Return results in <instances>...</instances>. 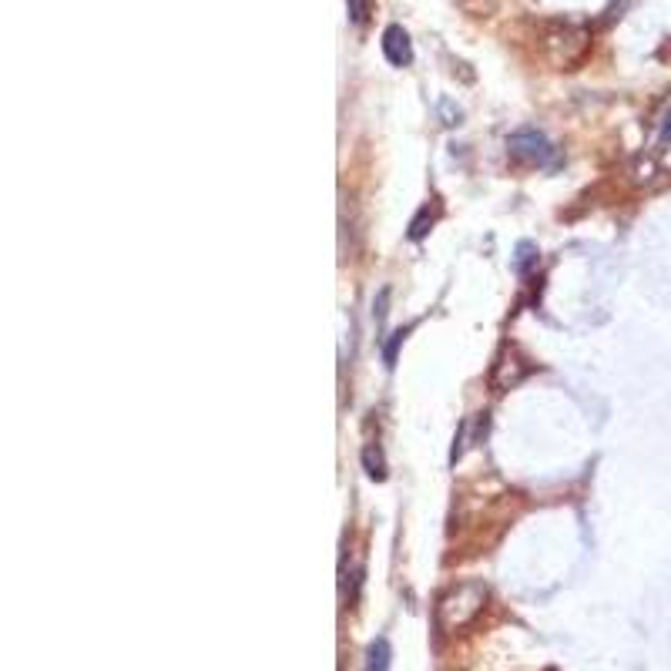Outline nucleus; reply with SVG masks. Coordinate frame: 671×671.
<instances>
[{
  "mask_svg": "<svg viewBox=\"0 0 671 671\" xmlns=\"http://www.w3.org/2000/svg\"><path fill=\"white\" fill-rule=\"evenodd\" d=\"M383 54H386V61H390L393 68H406V64L414 61L410 34L403 31L400 24H390V27L383 31Z\"/></svg>",
  "mask_w": 671,
  "mask_h": 671,
  "instance_id": "2",
  "label": "nucleus"
},
{
  "mask_svg": "<svg viewBox=\"0 0 671 671\" xmlns=\"http://www.w3.org/2000/svg\"><path fill=\"white\" fill-rule=\"evenodd\" d=\"M534 262H537V248L530 246V242H520V246H517V272H527Z\"/></svg>",
  "mask_w": 671,
  "mask_h": 671,
  "instance_id": "7",
  "label": "nucleus"
},
{
  "mask_svg": "<svg viewBox=\"0 0 671 671\" xmlns=\"http://www.w3.org/2000/svg\"><path fill=\"white\" fill-rule=\"evenodd\" d=\"M507 152L514 162H524V165H554L558 162V152L550 145L548 138L534 128H527V131H517L510 134V142H507Z\"/></svg>",
  "mask_w": 671,
  "mask_h": 671,
  "instance_id": "1",
  "label": "nucleus"
},
{
  "mask_svg": "<svg viewBox=\"0 0 671 671\" xmlns=\"http://www.w3.org/2000/svg\"><path fill=\"white\" fill-rule=\"evenodd\" d=\"M661 138H665V142H671V114H668V121H665V128H661Z\"/></svg>",
  "mask_w": 671,
  "mask_h": 671,
  "instance_id": "10",
  "label": "nucleus"
},
{
  "mask_svg": "<svg viewBox=\"0 0 671 671\" xmlns=\"http://www.w3.org/2000/svg\"><path fill=\"white\" fill-rule=\"evenodd\" d=\"M460 4H470V0H460ZM500 0H477V11L474 14H487V11H494Z\"/></svg>",
  "mask_w": 671,
  "mask_h": 671,
  "instance_id": "9",
  "label": "nucleus"
},
{
  "mask_svg": "<svg viewBox=\"0 0 671 671\" xmlns=\"http://www.w3.org/2000/svg\"><path fill=\"white\" fill-rule=\"evenodd\" d=\"M362 464H366V474H370L372 480H383V477H386V464H383V454L376 446H366V450H362Z\"/></svg>",
  "mask_w": 671,
  "mask_h": 671,
  "instance_id": "4",
  "label": "nucleus"
},
{
  "mask_svg": "<svg viewBox=\"0 0 671 671\" xmlns=\"http://www.w3.org/2000/svg\"><path fill=\"white\" fill-rule=\"evenodd\" d=\"M346 11H350L352 24H366L372 14V0H346Z\"/></svg>",
  "mask_w": 671,
  "mask_h": 671,
  "instance_id": "6",
  "label": "nucleus"
},
{
  "mask_svg": "<svg viewBox=\"0 0 671 671\" xmlns=\"http://www.w3.org/2000/svg\"><path fill=\"white\" fill-rule=\"evenodd\" d=\"M390 661H393L390 641L376 638L370 645V651H366V671H390Z\"/></svg>",
  "mask_w": 671,
  "mask_h": 671,
  "instance_id": "3",
  "label": "nucleus"
},
{
  "mask_svg": "<svg viewBox=\"0 0 671 671\" xmlns=\"http://www.w3.org/2000/svg\"><path fill=\"white\" fill-rule=\"evenodd\" d=\"M436 212H440V208H434V212H430V205H426L424 212L414 218V225H410V238H424L426 232H430V225L436 222Z\"/></svg>",
  "mask_w": 671,
  "mask_h": 671,
  "instance_id": "5",
  "label": "nucleus"
},
{
  "mask_svg": "<svg viewBox=\"0 0 671 671\" xmlns=\"http://www.w3.org/2000/svg\"><path fill=\"white\" fill-rule=\"evenodd\" d=\"M403 336H406V332H393V340H390V346H386V366H393V360H396V346H400L403 342Z\"/></svg>",
  "mask_w": 671,
  "mask_h": 671,
  "instance_id": "8",
  "label": "nucleus"
}]
</instances>
